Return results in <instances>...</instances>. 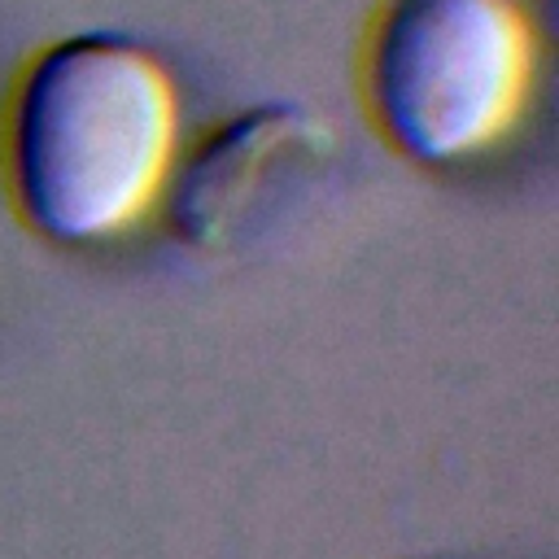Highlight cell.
<instances>
[{"instance_id":"cell-1","label":"cell","mask_w":559,"mask_h":559,"mask_svg":"<svg viewBox=\"0 0 559 559\" xmlns=\"http://www.w3.org/2000/svg\"><path fill=\"white\" fill-rule=\"evenodd\" d=\"M175 148V74L135 35H61L13 83L9 188L22 223L52 245H96L127 231L166 188Z\"/></svg>"},{"instance_id":"cell-3","label":"cell","mask_w":559,"mask_h":559,"mask_svg":"<svg viewBox=\"0 0 559 559\" xmlns=\"http://www.w3.org/2000/svg\"><path fill=\"white\" fill-rule=\"evenodd\" d=\"M332 122L301 100H258L179 162L170 227L201 253H240L280 227L336 166Z\"/></svg>"},{"instance_id":"cell-2","label":"cell","mask_w":559,"mask_h":559,"mask_svg":"<svg viewBox=\"0 0 559 559\" xmlns=\"http://www.w3.org/2000/svg\"><path fill=\"white\" fill-rule=\"evenodd\" d=\"M358 70L376 131L406 162L450 166L528 109L537 26L524 0H376Z\"/></svg>"}]
</instances>
